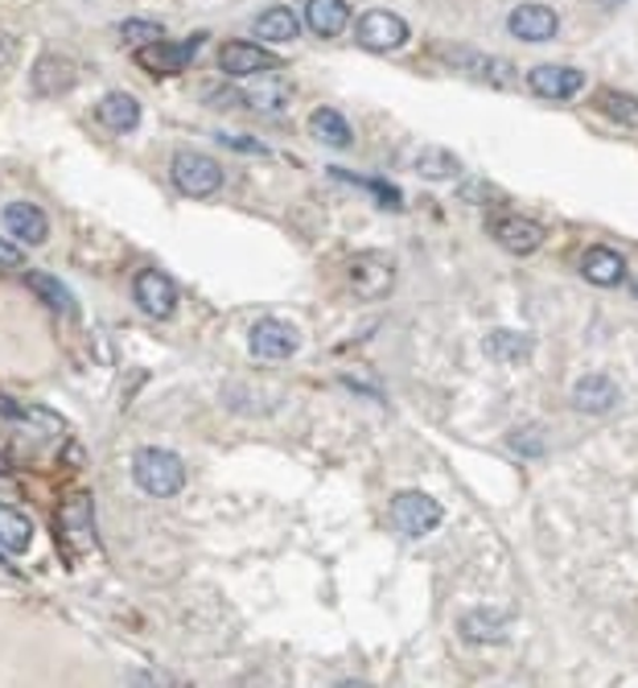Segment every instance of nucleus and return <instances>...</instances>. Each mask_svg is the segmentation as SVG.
<instances>
[{
    "label": "nucleus",
    "instance_id": "obj_1",
    "mask_svg": "<svg viewBox=\"0 0 638 688\" xmlns=\"http://www.w3.org/2000/svg\"><path fill=\"white\" fill-rule=\"evenodd\" d=\"M132 478H137V487L144 495H153V499H173V495L186 487V462H181L173 450H140L132 458Z\"/></svg>",
    "mask_w": 638,
    "mask_h": 688
},
{
    "label": "nucleus",
    "instance_id": "obj_2",
    "mask_svg": "<svg viewBox=\"0 0 638 688\" xmlns=\"http://www.w3.org/2000/svg\"><path fill=\"white\" fill-rule=\"evenodd\" d=\"M96 507H91V491H70L62 499L54 516V536L58 545L67 548V557H83L87 548L96 545Z\"/></svg>",
    "mask_w": 638,
    "mask_h": 688
},
{
    "label": "nucleus",
    "instance_id": "obj_3",
    "mask_svg": "<svg viewBox=\"0 0 638 688\" xmlns=\"http://www.w3.org/2000/svg\"><path fill=\"white\" fill-rule=\"evenodd\" d=\"M169 178L186 198H210L222 190V166L207 153H178L169 166Z\"/></svg>",
    "mask_w": 638,
    "mask_h": 688
},
{
    "label": "nucleus",
    "instance_id": "obj_4",
    "mask_svg": "<svg viewBox=\"0 0 638 688\" xmlns=\"http://www.w3.org/2000/svg\"><path fill=\"white\" fill-rule=\"evenodd\" d=\"M347 277L359 301H383V297L391 293V285H396V265H391V256L359 252V256H350Z\"/></svg>",
    "mask_w": 638,
    "mask_h": 688
},
{
    "label": "nucleus",
    "instance_id": "obj_5",
    "mask_svg": "<svg viewBox=\"0 0 638 688\" xmlns=\"http://www.w3.org/2000/svg\"><path fill=\"white\" fill-rule=\"evenodd\" d=\"M355 38L371 54H391V50H400L408 42V21L400 13H391V9H371V13L359 17Z\"/></svg>",
    "mask_w": 638,
    "mask_h": 688
},
{
    "label": "nucleus",
    "instance_id": "obj_6",
    "mask_svg": "<svg viewBox=\"0 0 638 688\" xmlns=\"http://www.w3.org/2000/svg\"><path fill=\"white\" fill-rule=\"evenodd\" d=\"M441 503L425 491H400L391 499V524L403 536H429L432 528H441Z\"/></svg>",
    "mask_w": 638,
    "mask_h": 688
},
{
    "label": "nucleus",
    "instance_id": "obj_7",
    "mask_svg": "<svg viewBox=\"0 0 638 688\" xmlns=\"http://www.w3.org/2000/svg\"><path fill=\"white\" fill-rule=\"evenodd\" d=\"M132 297H137V306L149 318H157V322L173 318V309H178V285L169 281L161 268H140L137 281H132Z\"/></svg>",
    "mask_w": 638,
    "mask_h": 688
},
{
    "label": "nucleus",
    "instance_id": "obj_8",
    "mask_svg": "<svg viewBox=\"0 0 638 688\" xmlns=\"http://www.w3.org/2000/svg\"><path fill=\"white\" fill-rule=\"evenodd\" d=\"M297 347H301V335H297V326L292 322L260 318V322L251 326V355L265 359V363L289 359V355H297Z\"/></svg>",
    "mask_w": 638,
    "mask_h": 688
},
{
    "label": "nucleus",
    "instance_id": "obj_9",
    "mask_svg": "<svg viewBox=\"0 0 638 688\" xmlns=\"http://www.w3.org/2000/svg\"><path fill=\"white\" fill-rule=\"evenodd\" d=\"M490 236H495V243L507 248L511 256H531L544 248L548 231H544L536 219H524V215H499V219L490 223Z\"/></svg>",
    "mask_w": 638,
    "mask_h": 688
},
{
    "label": "nucleus",
    "instance_id": "obj_10",
    "mask_svg": "<svg viewBox=\"0 0 638 688\" xmlns=\"http://www.w3.org/2000/svg\"><path fill=\"white\" fill-rule=\"evenodd\" d=\"M219 67L222 74H236V79H248V74H272L280 71V58L272 50H265L260 42H227L219 50Z\"/></svg>",
    "mask_w": 638,
    "mask_h": 688
},
{
    "label": "nucleus",
    "instance_id": "obj_11",
    "mask_svg": "<svg viewBox=\"0 0 638 688\" xmlns=\"http://www.w3.org/2000/svg\"><path fill=\"white\" fill-rule=\"evenodd\" d=\"M528 87L540 99L565 103V99H572L585 87V74L577 71V67H565V62H540V67H531Z\"/></svg>",
    "mask_w": 638,
    "mask_h": 688
},
{
    "label": "nucleus",
    "instance_id": "obj_12",
    "mask_svg": "<svg viewBox=\"0 0 638 688\" xmlns=\"http://www.w3.org/2000/svg\"><path fill=\"white\" fill-rule=\"evenodd\" d=\"M507 29H511L519 42H552L556 29H560V17L548 4H519L507 17Z\"/></svg>",
    "mask_w": 638,
    "mask_h": 688
},
{
    "label": "nucleus",
    "instance_id": "obj_13",
    "mask_svg": "<svg viewBox=\"0 0 638 688\" xmlns=\"http://www.w3.org/2000/svg\"><path fill=\"white\" fill-rule=\"evenodd\" d=\"M198 46H202V33L198 38H190V42H153L144 46V50H137V62L144 67V71L153 74H169V71H181V67H190L198 54Z\"/></svg>",
    "mask_w": 638,
    "mask_h": 688
},
{
    "label": "nucleus",
    "instance_id": "obj_14",
    "mask_svg": "<svg viewBox=\"0 0 638 688\" xmlns=\"http://www.w3.org/2000/svg\"><path fill=\"white\" fill-rule=\"evenodd\" d=\"M79 71H74V58L58 54V50H46L38 62H33V91L38 96H67L74 87Z\"/></svg>",
    "mask_w": 638,
    "mask_h": 688
},
{
    "label": "nucleus",
    "instance_id": "obj_15",
    "mask_svg": "<svg viewBox=\"0 0 638 688\" xmlns=\"http://www.w3.org/2000/svg\"><path fill=\"white\" fill-rule=\"evenodd\" d=\"M4 227L13 231V239L29 243V248H38L50 239V219L42 215V207H33V202H9L4 207Z\"/></svg>",
    "mask_w": 638,
    "mask_h": 688
},
{
    "label": "nucleus",
    "instance_id": "obj_16",
    "mask_svg": "<svg viewBox=\"0 0 638 688\" xmlns=\"http://www.w3.org/2000/svg\"><path fill=\"white\" fill-rule=\"evenodd\" d=\"M581 277L589 285H597V289H614V285L626 281V260L614 248H585L581 256Z\"/></svg>",
    "mask_w": 638,
    "mask_h": 688
},
{
    "label": "nucleus",
    "instance_id": "obj_17",
    "mask_svg": "<svg viewBox=\"0 0 638 688\" xmlns=\"http://www.w3.org/2000/svg\"><path fill=\"white\" fill-rule=\"evenodd\" d=\"M482 351L490 363H502V367H519L528 363L531 351H536V342H531L524 330H490L482 342Z\"/></svg>",
    "mask_w": 638,
    "mask_h": 688
},
{
    "label": "nucleus",
    "instance_id": "obj_18",
    "mask_svg": "<svg viewBox=\"0 0 638 688\" xmlns=\"http://www.w3.org/2000/svg\"><path fill=\"white\" fill-rule=\"evenodd\" d=\"M96 120H99V128L124 137V132H132V128L140 124V103L128 96V91H111V96H103L96 103Z\"/></svg>",
    "mask_w": 638,
    "mask_h": 688
},
{
    "label": "nucleus",
    "instance_id": "obj_19",
    "mask_svg": "<svg viewBox=\"0 0 638 688\" xmlns=\"http://www.w3.org/2000/svg\"><path fill=\"white\" fill-rule=\"evenodd\" d=\"M572 405L589 412V417H601V412H610L618 405V383L610 376H581V380L572 383Z\"/></svg>",
    "mask_w": 638,
    "mask_h": 688
},
{
    "label": "nucleus",
    "instance_id": "obj_20",
    "mask_svg": "<svg viewBox=\"0 0 638 688\" xmlns=\"http://www.w3.org/2000/svg\"><path fill=\"white\" fill-rule=\"evenodd\" d=\"M306 26L318 38H338L350 26V4L347 0H306Z\"/></svg>",
    "mask_w": 638,
    "mask_h": 688
},
{
    "label": "nucleus",
    "instance_id": "obj_21",
    "mask_svg": "<svg viewBox=\"0 0 638 688\" xmlns=\"http://www.w3.org/2000/svg\"><path fill=\"white\" fill-rule=\"evenodd\" d=\"M297 33H301V21H297V13H292L289 4H272V9H265V13L256 17V42L260 46L292 42Z\"/></svg>",
    "mask_w": 638,
    "mask_h": 688
},
{
    "label": "nucleus",
    "instance_id": "obj_22",
    "mask_svg": "<svg viewBox=\"0 0 638 688\" xmlns=\"http://www.w3.org/2000/svg\"><path fill=\"white\" fill-rule=\"evenodd\" d=\"M449 62H458L461 71H470L473 79H486V83L495 87H507L515 79L511 62L507 58H495V54H473V50H453Z\"/></svg>",
    "mask_w": 638,
    "mask_h": 688
},
{
    "label": "nucleus",
    "instance_id": "obj_23",
    "mask_svg": "<svg viewBox=\"0 0 638 688\" xmlns=\"http://www.w3.org/2000/svg\"><path fill=\"white\" fill-rule=\"evenodd\" d=\"M412 169H417L420 178H429V182H453L461 173V161H458V153H449L441 144H425V149L412 157Z\"/></svg>",
    "mask_w": 638,
    "mask_h": 688
},
{
    "label": "nucleus",
    "instance_id": "obj_24",
    "mask_svg": "<svg viewBox=\"0 0 638 688\" xmlns=\"http://www.w3.org/2000/svg\"><path fill=\"white\" fill-rule=\"evenodd\" d=\"M309 132H313L321 144H330V149H350V144H355V132H350L347 116L333 112V108H318V112L309 116Z\"/></svg>",
    "mask_w": 638,
    "mask_h": 688
},
{
    "label": "nucleus",
    "instance_id": "obj_25",
    "mask_svg": "<svg viewBox=\"0 0 638 688\" xmlns=\"http://www.w3.org/2000/svg\"><path fill=\"white\" fill-rule=\"evenodd\" d=\"M461 639L466 644H502L507 639V618L495 610H470L461 618Z\"/></svg>",
    "mask_w": 638,
    "mask_h": 688
},
{
    "label": "nucleus",
    "instance_id": "obj_26",
    "mask_svg": "<svg viewBox=\"0 0 638 688\" xmlns=\"http://www.w3.org/2000/svg\"><path fill=\"white\" fill-rule=\"evenodd\" d=\"M29 545H33V524H29V516L26 511H17V507L0 503V548L26 552Z\"/></svg>",
    "mask_w": 638,
    "mask_h": 688
},
{
    "label": "nucleus",
    "instance_id": "obj_27",
    "mask_svg": "<svg viewBox=\"0 0 638 688\" xmlns=\"http://www.w3.org/2000/svg\"><path fill=\"white\" fill-rule=\"evenodd\" d=\"M26 285L33 289V293L42 297L46 306L58 309V313H67V318H74L79 313V306H74V297H70V289L62 281H54L50 272H26Z\"/></svg>",
    "mask_w": 638,
    "mask_h": 688
},
{
    "label": "nucleus",
    "instance_id": "obj_28",
    "mask_svg": "<svg viewBox=\"0 0 638 688\" xmlns=\"http://www.w3.org/2000/svg\"><path fill=\"white\" fill-rule=\"evenodd\" d=\"M289 96H292V87L285 83V79H280L277 71H272V74L265 79V83L248 87V96H243V99H248L256 112H280V108L289 103Z\"/></svg>",
    "mask_w": 638,
    "mask_h": 688
},
{
    "label": "nucleus",
    "instance_id": "obj_29",
    "mask_svg": "<svg viewBox=\"0 0 638 688\" xmlns=\"http://www.w3.org/2000/svg\"><path fill=\"white\" fill-rule=\"evenodd\" d=\"M601 112L618 120L626 128H638V99L635 96H622V91H601Z\"/></svg>",
    "mask_w": 638,
    "mask_h": 688
},
{
    "label": "nucleus",
    "instance_id": "obj_30",
    "mask_svg": "<svg viewBox=\"0 0 638 688\" xmlns=\"http://www.w3.org/2000/svg\"><path fill=\"white\" fill-rule=\"evenodd\" d=\"M330 173L338 178V182H355V186H362V190H371V195L379 198L383 207H391V211H400V207H403V198H400V190H396V186L371 182V178H359V173H347V169H330Z\"/></svg>",
    "mask_w": 638,
    "mask_h": 688
},
{
    "label": "nucleus",
    "instance_id": "obj_31",
    "mask_svg": "<svg viewBox=\"0 0 638 688\" xmlns=\"http://www.w3.org/2000/svg\"><path fill=\"white\" fill-rule=\"evenodd\" d=\"M161 33H166V29L157 26V21H140V17H132V21H124V26H120V38H124V46H137V50L161 42Z\"/></svg>",
    "mask_w": 638,
    "mask_h": 688
},
{
    "label": "nucleus",
    "instance_id": "obj_32",
    "mask_svg": "<svg viewBox=\"0 0 638 688\" xmlns=\"http://www.w3.org/2000/svg\"><path fill=\"white\" fill-rule=\"evenodd\" d=\"M222 149H236V153H251V157H268V149L256 137H239V132H215Z\"/></svg>",
    "mask_w": 638,
    "mask_h": 688
},
{
    "label": "nucleus",
    "instance_id": "obj_33",
    "mask_svg": "<svg viewBox=\"0 0 638 688\" xmlns=\"http://www.w3.org/2000/svg\"><path fill=\"white\" fill-rule=\"evenodd\" d=\"M511 450H519V453H531V458H540V453H544V437H540V425H528V429H519V433H511Z\"/></svg>",
    "mask_w": 638,
    "mask_h": 688
},
{
    "label": "nucleus",
    "instance_id": "obj_34",
    "mask_svg": "<svg viewBox=\"0 0 638 688\" xmlns=\"http://www.w3.org/2000/svg\"><path fill=\"white\" fill-rule=\"evenodd\" d=\"M17 54H21V38L9 33V29H0V71H9L17 62Z\"/></svg>",
    "mask_w": 638,
    "mask_h": 688
},
{
    "label": "nucleus",
    "instance_id": "obj_35",
    "mask_svg": "<svg viewBox=\"0 0 638 688\" xmlns=\"http://www.w3.org/2000/svg\"><path fill=\"white\" fill-rule=\"evenodd\" d=\"M21 265H26L21 248H13V243H4V239H0V268H21Z\"/></svg>",
    "mask_w": 638,
    "mask_h": 688
},
{
    "label": "nucleus",
    "instance_id": "obj_36",
    "mask_svg": "<svg viewBox=\"0 0 638 688\" xmlns=\"http://www.w3.org/2000/svg\"><path fill=\"white\" fill-rule=\"evenodd\" d=\"M635 297H638V281H635Z\"/></svg>",
    "mask_w": 638,
    "mask_h": 688
}]
</instances>
